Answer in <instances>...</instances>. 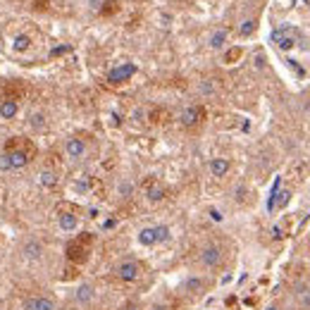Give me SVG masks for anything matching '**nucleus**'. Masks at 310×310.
<instances>
[{"instance_id":"f257e3e1","label":"nucleus","mask_w":310,"mask_h":310,"mask_svg":"<svg viewBox=\"0 0 310 310\" xmlns=\"http://www.w3.org/2000/svg\"><path fill=\"white\" fill-rule=\"evenodd\" d=\"M167 239H170V227H167V224L143 227L138 232V243H143V246H155V243L167 241Z\"/></svg>"},{"instance_id":"0eeeda50","label":"nucleus","mask_w":310,"mask_h":310,"mask_svg":"<svg viewBox=\"0 0 310 310\" xmlns=\"http://www.w3.org/2000/svg\"><path fill=\"white\" fill-rule=\"evenodd\" d=\"M24 308L27 310H55V301L53 298H46V296H31V298H27Z\"/></svg>"},{"instance_id":"423d86ee","label":"nucleus","mask_w":310,"mask_h":310,"mask_svg":"<svg viewBox=\"0 0 310 310\" xmlns=\"http://www.w3.org/2000/svg\"><path fill=\"white\" fill-rule=\"evenodd\" d=\"M272 41H275L282 50H291L296 46V38L291 34V29H279V31H275V34H272Z\"/></svg>"},{"instance_id":"f8f14e48","label":"nucleus","mask_w":310,"mask_h":310,"mask_svg":"<svg viewBox=\"0 0 310 310\" xmlns=\"http://www.w3.org/2000/svg\"><path fill=\"white\" fill-rule=\"evenodd\" d=\"M17 112H19V103H17V100H10V98H7V100L0 103V117L3 119H14Z\"/></svg>"},{"instance_id":"393cba45","label":"nucleus","mask_w":310,"mask_h":310,"mask_svg":"<svg viewBox=\"0 0 310 310\" xmlns=\"http://www.w3.org/2000/svg\"><path fill=\"white\" fill-rule=\"evenodd\" d=\"M265 65V57L262 55H255V67H262Z\"/></svg>"},{"instance_id":"5701e85b","label":"nucleus","mask_w":310,"mask_h":310,"mask_svg":"<svg viewBox=\"0 0 310 310\" xmlns=\"http://www.w3.org/2000/svg\"><path fill=\"white\" fill-rule=\"evenodd\" d=\"M210 217H213L215 222H222V213L217 210V208H210Z\"/></svg>"},{"instance_id":"2eb2a0df","label":"nucleus","mask_w":310,"mask_h":310,"mask_svg":"<svg viewBox=\"0 0 310 310\" xmlns=\"http://www.w3.org/2000/svg\"><path fill=\"white\" fill-rule=\"evenodd\" d=\"M31 48V38H29V34H17L12 41V50H17V53H27V50Z\"/></svg>"},{"instance_id":"7ed1b4c3","label":"nucleus","mask_w":310,"mask_h":310,"mask_svg":"<svg viewBox=\"0 0 310 310\" xmlns=\"http://www.w3.org/2000/svg\"><path fill=\"white\" fill-rule=\"evenodd\" d=\"M200 262H203V267H217L222 262V248L217 246V243H210V246H205L203 251H200Z\"/></svg>"},{"instance_id":"412c9836","label":"nucleus","mask_w":310,"mask_h":310,"mask_svg":"<svg viewBox=\"0 0 310 310\" xmlns=\"http://www.w3.org/2000/svg\"><path fill=\"white\" fill-rule=\"evenodd\" d=\"M253 31H255V19H246L241 27H239V34L241 36H251Z\"/></svg>"},{"instance_id":"f03ea898","label":"nucleus","mask_w":310,"mask_h":310,"mask_svg":"<svg viewBox=\"0 0 310 310\" xmlns=\"http://www.w3.org/2000/svg\"><path fill=\"white\" fill-rule=\"evenodd\" d=\"M115 272H117V277L122 282H134V279H138V275H141V265H138L136 260H122Z\"/></svg>"},{"instance_id":"4be33fe9","label":"nucleus","mask_w":310,"mask_h":310,"mask_svg":"<svg viewBox=\"0 0 310 310\" xmlns=\"http://www.w3.org/2000/svg\"><path fill=\"white\" fill-rule=\"evenodd\" d=\"M12 167H10V158H7V153H0V172H10Z\"/></svg>"},{"instance_id":"1a4fd4ad","label":"nucleus","mask_w":310,"mask_h":310,"mask_svg":"<svg viewBox=\"0 0 310 310\" xmlns=\"http://www.w3.org/2000/svg\"><path fill=\"white\" fill-rule=\"evenodd\" d=\"M22 253H24V258H29V260H38L43 255V243L36 241V239H29V241H24V246H22Z\"/></svg>"},{"instance_id":"f3484780","label":"nucleus","mask_w":310,"mask_h":310,"mask_svg":"<svg viewBox=\"0 0 310 310\" xmlns=\"http://www.w3.org/2000/svg\"><path fill=\"white\" fill-rule=\"evenodd\" d=\"M210 48L213 50H220V48H224V43H227V31L224 29H220V31H215L213 36H210Z\"/></svg>"},{"instance_id":"a211bd4d","label":"nucleus","mask_w":310,"mask_h":310,"mask_svg":"<svg viewBox=\"0 0 310 310\" xmlns=\"http://www.w3.org/2000/svg\"><path fill=\"white\" fill-rule=\"evenodd\" d=\"M91 298H93V286H89V284L79 286V291H76V301H79V303H89Z\"/></svg>"},{"instance_id":"dca6fc26","label":"nucleus","mask_w":310,"mask_h":310,"mask_svg":"<svg viewBox=\"0 0 310 310\" xmlns=\"http://www.w3.org/2000/svg\"><path fill=\"white\" fill-rule=\"evenodd\" d=\"M38 184L46 186V189H53V186L57 184L55 172H53V170H41V172H38Z\"/></svg>"},{"instance_id":"6ab92c4d","label":"nucleus","mask_w":310,"mask_h":310,"mask_svg":"<svg viewBox=\"0 0 310 310\" xmlns=\"http://www.w3.org/2000/svg\"><path fill=\"white\" fill-rule=\"evenodd\" d=\"M29 127H31V129H43V127H46V117H43V112H31V115H29Z\"/></svg>"},{"instance_id":"4468645a","label":"nucleus","mask_w":310,"mask_h":310,"mask_svg":"<svg viewBox=\"0 0 310 310\" xmlns=\"http://www.w3.org/2000/svg\"><path fill=\"white\" fill-rule=\"evenodd\" d=\"M146 196H148V200H151V203H158V200L165 198V186L153 181V184H148V189H146Z\"/></svg>"},{"instance_id":"a878e982","label":"nucleus","mask_w":310,"mask_h":310,"mask_svg":"<svg viewBox=\"0 0 310 310\" xmlns=\"http://www.w3.org/2000/svg\"><path fill=\"white\" fill-rule=\"evenodd\" d=\"M267 310H279V308H277V305H270V308Z\"/></svg>"},{"instance_id":"6e6552de","label":"nucleus","mask_w":310,"mask_h":310,"mask_svg":"<svg viewBox=\"0 0 310 310\" xmlns=\"http://www.w3.org/2000/svg\"><path fill=\"white\" fill-rule=\"evenodd\" d=\"M7 153V158H10V167L12 170H22V167H27L29 165V153L27 151H17V148H10V151H5Z\"/></svg>"},{"instance_id":"9b49d317","label":"nucleus","mask_w":310,"mask_h":310,"mask_svg":"<svg viewBox=\"0 0 310 310\" xmlns=\"http://www.w3.org/2000/svg\"><path fill=\"white\" fill-rule=\"evenodd\" d=\"M57 224H60L62 232H76V227H79V217H76L74 213H62L60 220H57Z\"/></svg>"},{"instance_id":"aec40b11","label":"nucleus","mask_w":310,"mask_h":310,"mask_svg":"<svg viewBox=\"0 0 310 310\" xmlns=\"http://www.w3.org/2000/svg\"><path fill=\"white\" fill-rule=\"evenodd\" d=\"M186 291H191V294H198V291H203V279H198V277H191V279L186 282Z\"/></svg>"},{"instance_id":"b1692460","label":"nucleus","mask_w":310,"mask_h":310,"mask_svg":"<svg viewBox=\"0 0 310 310\" xmlns=\"http://www.w3.org/2000/svg\"><path fill=\"white\" fill-rule=\"evenodd\" d=\"M131 189H134V186H131V184H122V186H119V193H124V196H129V193H131Z\"/></svg>"},{"instance_id":"39448f33","label":"nucleus","mask_w":310,"mask_h":310,"mask_svg":"<svg viewBox=\"0 0 310 310\" xmlns=\"http://www.w3.org/2000/svg\"><path fill=\"white\" fill-rule=\"evenodd\" d=\"M65 153H67L69 160H81L86 155V143H84V138H69L67 143H65Z\"/></svg>"},{"instance_id":"ddd939ff","label":"nucleus","mask_w":310,"mask_h":310,"mask_svg":"<svg viewBox=\"0 0 310 310\" xmlns=\"http://www.w3.org/2000/svg\"><path fill=\"white\" fill-rule=\"evenodd\" d=\"M229 160L227 158H213L210 160V172H213V177H224V174L229 172Z\"/></svg>"},{"instance_id":"9d476101","label":"nucleus","mask_w":310,"mask_h":310,"mask_svg":"<svg viewBox=\"0 0 310 310\" xmlns=\"http://www.w3.org/2000/svg\"><path fill=\"white\" fill-rule=\"evenodd\" d=\"M200 117H203V110H200V108H186V110L179 115V122L184 124V127H196V124L200 122Z\"/></svg>"},{"instance_id":"20e7f679","label":"nucleus","mask_w":310,"mask_h":310,"mask_svg":"<svg viewBox=\"0 0 310 310\" xmlns=\"http://www.w3.org/2000/svg\"><path fill=\"white\" fill-rule=\"evenodd\" d=\"M134 74H136V65H131V62H124V65H117V67L110 69V74H108V81L119 84V81H127V79H131Z\"/></svg>"}]
</instances>
